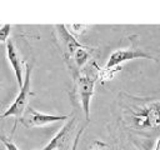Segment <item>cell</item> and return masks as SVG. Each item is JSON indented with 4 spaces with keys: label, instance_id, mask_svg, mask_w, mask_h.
<instances>
[{
    "label": "cell",
    "instance_id": "4",
    "mask_svg": "<svg viewBox=\"0 0 160 150\" xmlns=\"http://www.w3.org/2000/svg\"><path fill=\"white\" fill-rule=\"evenodd\" d=\"M56 31H58V38H59V41H60V46H61V50H62V54H64V58L66 61H70L75 54V51L80 48H84L82 44H80L76 38L69 32L66 25H62V24H59L55 26Z\"/></svg>",
    "mask_w": 160,
    "mask_h": 150
},
{
    "label": "cell",
    "instance_id": "1",
    "mask_svg": "<svg viewBox=\"0 0 160 150\" xmlns=\"http://www.w3.org/2000/svg\"><path fill=\"white\" fill-rule=\"evenodd\" d=\"M30 75H31V66L29 64L25 65V78H24V84L20 88V91L18 94V96L15 98V100L12 101V104L2 112L0 114V119H5L9 116H14L15 118V122H14V128H12V132L16 129V122L20 120V118L22 116V114L25 112V110L28 109V101H29V96L31 95L30 91Z\"/></svg>",
    "mask_w": 160,
    "mask_h": 150
},
{
    "label": "cell",
    "instance_id": "14",
    "mask_svg": "<svg viewBox=\"0 0 160 150\" xmlns=\"http://www.w3.org/2000/svg\"><path fill=\"white\" fill-rule=\"evenodd\" d=\"M154 150H160V138L158 139V141H156V145H155V149Z\"/></svg>",
    "mask_w": 160,
    "mask_h": 150
},
{
    "label": "cell",
    "instance_id": "13",
    "mask_svg": "<svg viewBox=\"0 0 160 150\" xmlns=\"http://www.w3.org/2000/svg\"><path fill=\"white\" fill-rule=\"evenodd\" d=\"M100 146H104V144L100 142V141H95L94 142V146L91 148V150H100Z\"/></svg>",
    "mask_w": 160,
    "mask_h": 150
},
{
    "label": "cell",
    "instance_id": "8",
    "mask_svg": "<svg viewBox=\"0 0 160 150\" xmlns=\"http://www.w3.org/2000/svg\"><path fill=\"white\" fill-rule=\"evenodd\" d=\"M89 58H90V54L88 51V48L84 46V48H80V49H78L75 51V54L72 56V60H74L76 68L80 69L84 64H86V61L89 60Z\"/></svg>",
    "mask_w": 160,
    "mask_h": 150
},
{
    "label": "cell",
    "instance_id": "5",
    "mask_svg": "<svg viewBox=\"0 0 160 150\" xmlns=\"http://www.w3.org/2000/svg\"><path fill=\"white\" fill-rule=\"evenodd\" d=\"M134 59H149V60H154V58L141 50L138 49H120L114 51L110 56L109 60L105 65L106 69H111V68H116L120 66L124 61H129V60H134Z\"/></svg>",
    "mask_w": 160,
    "mask_h": 150
},
{
    "label": "cell",
    "instance_id": "11",
    "mask_svg": "<svg viewBox=\"0 0 160 150\" xmlns=\"http://www.w3.org/2000/svg\"><path fill=\"white\" fill-rule=\"evenodd\" d=\"M0 141L4 144V146H5L6 150H20L10 139H8V138L4 136V135H0Z\"/></svg>",
    "mask_w": 160,
    "mask_h": 150
},
{
    "label": "cell",
    "instance_id": "2",
    "mask_svg": "<svg viewBox=\"0 0 160 150\" xmlns=\"http://www.w3.org/2000/svg\"><path fill=\"white\" fill-rule=\"evenodd\" d=\"M69 116L68 115H50V114H44L40 112L30 106H28V109L25 110V112L22 114V116L20 118V122L28 128H39V126H45L48 124L55 122V121H60V120H68Z\"/></svg>",
    "mask_w": 160,
    "mask_h": 150
},
{
    "label": "cell",
    "instance_id": "12",
    "mask_svg": "<svg viewBox=\"0 0 160 150\" xmlns=\"http://www.w3.org/2000/svg\"><path fill=\"white\" fill-rule=\"evenodd\" d=\"M82 130H84V128H81V129L78 131V134H76V136H75V139H74V142H72V146H71L70 150H78V144H79L80 136H81V134H82Z\"/></svg>",
    "mask_w": 160,
    "mask_h": 150
},
{
    "label": "cell",
    "instance_id": "10",
    "mask_svg": "<svg viewBox=\"0 0 160 150\" xmlns=\"http://www.w3.org/2000/svg\"><path fill=\"white\" fill-rule=\"evenodd\" d=\"M10 31H11V25L10 24H4L0 28V42H8Z\"/></svg>",
    "mask_w": 160,
    "mask_h": 150
},
{
    "label": "cell",
    "instance_id": "6",
    "mask_svg": "<svg viewBox=\"0 0 160 150\" xmlns=\"http://www.w3.org/2000/svg\"><path fill=\"white\" fill-rule=\"evenodd\" d=\"M6 56H8V60L14 70V74L16 76V81H18V85H19V89L24 84V78H22V61L20 59V55L18 52V49L15 48L14 42L11 40H8L6 42Z\"/></svg>",
    "mask_w": 160,
    "mask_h": 150
},
{
    "label": "cell",
    "instance_id": "9",
    "mask_svg": "<svg viewBox=\"0 0 160 150\" xmlns=\"http://www.w3.org/2000/svg\"><path fill=\"white\" fill-rule=\"evenodd\" d=\"M120 68L121 66H116V68H111V69H106V68L99 69L100 70V75L99 76H100L101 80H110V79H112L115 72H118L120 70Z\"/></svg>",
    "mask_w": 160,
    "mask_h": 150
},
{
    "label": "cell",
    "instance_id": "15",
    "mask_svg": "<svg viewBox=\"0 0 160 150\" xmlns=\"http://www.w3.org/2000/svg\"><path fill=\"white\" fill-rule=\"evenodd\" d=\"M59 150H61V149H59Z\"/></svg>",
    "mask_w": 160,
    "mask_h": 150
},
{
    "label": "cell",
    "instance_id": "7",
    "mask_svg": "<svg viewBox=\"0 0 160 150\" xmlns=\"http://www.w3.org/2000/svg\"><path fill=\"white\" fill-rule=\"evenodd\" d=\"M75 118H71L60 130H59V132L42 148V149H39V150H59V149H61V146L64 145V142L68 140V138H69V134L71 132V130L74 129V126H75Z\"/></svg>",
    "mask_w": 160,
    "mask_h": 150
},
{
    "label": "cell",
    "instance_id": "3",
    "mask_svg": "<svg viewBox=\"0 0 160 150\" xmlns=\"http://www.w3.org/2000/svg\"><path fill=\"white\" fill-rule=\"evenodd\" d=\"M95 82H96L95 78H91L89 75L79 74L76 76V89H78V94L80 98L81 108L85 114L86 121H89V119H90V102H91V98L94 95Z\"/></svg>",
    "mask_w": 160,
    "mask_h": 150
}]
</instances>
